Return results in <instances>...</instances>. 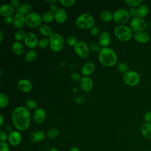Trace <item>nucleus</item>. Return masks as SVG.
Listing matches in <instances>:
<instances>
[{
    "mask_svg": "<svg viewBox=\"0 0 151 151\" xmlns=\"http://www.w3.org/2000/svg\"><path fill=\"white\" fill-rule=\"evenodd\" d=\"M32 9V6L30 4L27 3H24L19 5V6L16 9V13L20 14L22 15H27L29 13H30L31 10Z\"/></svg>",
    "mask_w": 151,
    "mask_h": 151,
    "instance_id": "obj_25",
    "label": "nucleus"
},
{
    "mask_svg": "<svg viewBox=\"0 0 151 151\" xmlns=\"http://www.w3.org/2000/svg\"><path fill=\"white\" fill-rule=\"evenodd\" d=\"M50 48L55 52L60 51L64 45V39L63 37L58 33H53L49 37Z\"/></svg>",
    "mask_w": 151,
    "mask_h": 151,
    "instance_id": "obj_5",
    "label": "nucleus"
},
{
    "mask_svg": "<svg viewBox=\"0 0 151 151\" xmlns=\"http://www.w3.org/2000/svg\"><path fill=\"white\" fill-rule=\"evenodd\" d=\"M76 54L79 57L85 58L90 54V49L87 44L83 41H78L74 47Z\"/></svg>",
    "mask_w": 151,
    "mask_h": 151,
    "instance_id": "obj_10",
    "label": "nucleus"
},
{
    "mask_svg": "<svg viewBox=\"0 0 151 151\" xmlns=\"http://www.w3.org/2000/svg\"><path fill=\"white\" fill-rule=\"evenodd\" d=\"M9 99L7 95L3 92L0 93V107L4 108L8 105Z\"/></svg>",
    "mask_w": 151,
    "mask_h": 151,
    "instance_id": "obj_31",
    "label": "nucleus"
},
{
    "mask_svg": "<svg viewBox=\"0 0 151 151\" xmlns=\"http://www.w3.org/2000/svg\"><path fill=\"white\" fill-rule=\"evenodd\" d=\"M6 140H8V136H7L6 133L3 130H1V132H0L1 142H5V141Z\"/></svg>",
    "mask_w": 151,
    "mask_h": 151,
    "instance_id": "obj_44",
    "label": "nucleus"
},
{
    "mask_svg": "<svg viewBox=\"0 0 151 151\" xmlns=\"http://www.w3.org/2000/svg\"><path fill=\"white\" fill-rule=\"evenodd\" d=\"M21 140L22 136L18 131H12L8 136V142L12 146H17L19 145L21 142Z\"/></svg>",
    "mask_w": 151,
    "mask_h": 151,
    "instance_id": "obj_13",
    "label": "nucleus"
},
{
    "mask_svg": "<svg viewBox=\"0 0 151 151\" xmlns=\"http://www.w3.org/2000/svg\"><path fill=\"white\" fill-rule=\"evenodd\" d=\"M50 11H52V12H55L57 11V9H58V8L57 6L54 4L51 5L50 6Z\"/></svg>",
    "mask_w": 151,
    "mask_h": 151,
    "instance_id": "obj_49",
    "label": "nucleus"
},
{
    "mask_svg": "<svg viewBox=\"0 0 151 151\" xmlns=\"http://www.w3.org/2000/svg\"><path fill=\"white\" fill-rule=\"evenodd\" d=\"M46 118L45 111L40 107H38L35 109L33 113V119L34 122L38 124L42 123Z\"/></svg>",
    "mask_w": 151,
    "mask_h": 151,
    "instance_id": "obj_16",
    "label": "nucleus"
},
{
    "mask_svg": "<svg viewBox=\"0 0 151 151\" xmlns=\"http://www.w3.org/2000/svg\"><path fill=\"white\" fill-rule=\"evenodd\" d=\"M67 44L70 45V46H72V47H74L75 45L77 44V39L74 36H70L68 37L67 40Z\"/></svg>",
    "mask_w": 151,
    "mask_h": 151,
    "instance_id": "obj_40",
    "label": "nucleus"
},
{
    "mask_svg": "<svg viewBox=\"0 0 151 151\" xmlns=\"http://www.w3.org/2000/svg\"><path fill=\"white\" fill-rule=\"evenodd\" d=\"M45 138V133L42 130H37L32 132L29 136V140L32 143H37L43 140Z\"/></svg>",
    "mask_w": 151,
    "mask_h": 151,
    "instance_id": "obj_19",
    "label": "nucleus"
},
{
    "mask_svg": "<svg viewBox=\"0 0 151 151\" xmlns=\"http://www.w3.org/2000/svg\"><path fill=\"white\" fill-rule=\"evenodd\" d=\"M0 120H1L0 121V126H2L4 124V121H5L4 119V117H3L2 114H0Z\"/></svg>",
    "mask_w": 151,
    "mask_h": 151,
    "instance_id": "obj_51",
    "label": "nucleus"
},
{
    "mask_svg": "<svg viewBox=\"0 0 151 151\" xmlns=\"http://www.w3.org/2000/svg\"><path fill=\"white\" fill-rule=\"evenodd\" d=\"M46 4H49V5H52V4H54L56 2H57V0H45L44 1Z\"/></svg>",
    "mask_w": 151,
    "mask_h": 151,
    "instance_id": "obj_50",
    "label": "nucleus"
},
{
    "mask_svg": "<svg viewBox=\"0 0 151 151\" xmlns=\"http://www.w3.org/2000/svg\"><path fill=\"white\" fill-rule=\"evenodd\" d=\"M81 88L83 91L86 93L90 92L93 88V82L91 78L89 77H82L81 81H80Z\"/></svg>",
    "mask_w": 151,
    "mask_h": 151,
    "instance_id": "obj_15",
    "label": "nucleus"
},
{
    "mask_svg": "<svg viewBox=\"0 0 151 151\" xmlns=\"http://www.w3.org/2000/svg\"><path fill=\"white\" fill-rule=\"evenodd\" d=\"M59 2L63 6L67 8L73 6L76 3L75 0H60Z\"/></svg>",
    "mask_w": 151,
    "mask_h": 151,
    "instance_id": "obj_38",
    "label": "nucleus"
},
{
    "mask_svg": "<svg viewBox=\"0 0 151 151\" xmlns=\"http://www.w3.org/2000/svg\"><path fill=\"white\" fill-rule=\"evenodd\" d=\"M144 119L145 122L151 123V111H146L144 114Z\"/></svg>",
    "mask_w": 151,
    "mask_h": 151,
    "instance_id": "obj_46",
    "label": "nucleus"
},
{
    "mask_svg": "<svg viewBox=\"0 0 151 151\" xmlns=\"http://www.w3.org/2000/svg\"><path fill=\"white\" fill-rule=\"evenodd\" d=\"M38 38L37 35L32 32H28L26 34L25 38L24 39V43L25 45L31 49H34L38 45Z\"/></svg>",
    "mask_w": 151,
    "mask_h": 151,
    "instance_id": "obj_11",
    "label": "nucleus"
},
{
    "mask_svg": "<svg viewBox=\"0 0 151 151\" xmlns=\"http://www.w3.org/2000/svg\"><path fill=\"white\" fill-rule=\"evenodd\" d=\"M14 12V8L10 4H4L0 6V15L2 17H6L12 16Z\"/></svg>",
    "mask_w": 151,
    "mask_h": 151,
    "instance_id": "obj_20",
    "label": "nucleus"
},
{
    "mask_svg": "<svg viewBox=\"0 0 151 151\" xmlns=\"http://www.w3.org/2000/svg\"><path fill=\"white\" fill-rule=\"evenodd\" d=\"M0 73H1V75H2V73H3V70L2 69L0 70Z\"/></svg>",
    "mask_w": 151,
    "mask_h": 151,
    "instance_id": "obj_55",
    "label": "nucleus"
},
{
    "mask_svg": "<svg viewBox=\"0 0 151 151\" xmlns=\"http://www.w3.org/2000/svg\"><path fill=\"white\" fill-rule=\"evenodd\" d=\"M11 5L15 8H18L20 5V2L18 0H12L10 2Z\"/></svg>",
    "mask_w": 151,
    "mask_h": 151,
    "instance_id": "obj_48",
    "label": "nucleus"
},
{
    "mask_svg": "<svg viewBox=\"0 0 151 151\" xmlns=\"http://www.w3.org/2000/svg\"><path fill=\"white\" fill-rule=\"evenodd\" d=\"M129 13L130 17L133 18H135L137 17V8H130L129 9Z\"/></svg>",
    "mask_w": 151,
    "mask_h": 151,
    "instance_id": "obj_45",
    "label": "nucleus"
},
{
    "mask_svg": "<svg viewBox=\"0 0 151 151\" xmlns=\"http://www.w3.org/2000/svg\"><path fill=\"white\" fill-rule=\"evenodd\" d=\"M4 21V22H5L6 25H9V24H12V22H13V17H12V16H9V17H5Z\"/></svg>",
    "mask_w": 151,
    "mask_h": 151,
    "instance_id": "obj_47",
    "label": "nucleus"
},
{
    "mask_svg": "<svg viewBox=\"0 0 151 151\" xmlns=\"http://www.w3.org/2000/svg\"><path fill=\"white\" fill-rule=\"evenodd\" d=\"M69 151H80V149H78L77 147H74L71 148Z\"/></svg>",
    "mask_w": 151,
    "mask_h": 151,
    "instance_id": "obj_53",
    "label": "nucleus"
},
{
    "mask_svg": "<svg viewBox=\"0 0 151 151\" xmlns=\"http://www.w3.org/2000/svg\"><path fill=\"white\" fill-rule=\"evenodd\" d=\"M150 28H151V21H150Z\"/></svg>",
    "mask_w": 151,
    "mask_h": 151,
    "instance_id": "obj_56",
    "label": "nucleus"
},
{
    "mask_svg": "<svg viewBox=\"0 0 151 151\" xmlns=\"http://www.w3.org/2000/svg\"><path fill=\"white\" fill-rule=\"evenodd\" d=\"M140 132L146 139H151V123H143L140 126Z\"/></svg>",
    "mask_w": 151,
    "mask_h": 151,
    "instance_id": "obj_23",
    "label": "nucleus"
},
{
    "mask_svg": "<svg viewBox=\"0 0 151 151\" xmlns=\"http://www.w3.org/2000/svg\"><path fill=\"white\" fill-rule=\"evenodd\" d=\"M42 16L36 12H31L25 15V24L27 27L34 28L41 25Z\"/></svg>",
    "mask_w": 151,
    "mask_h": 151,
    "instance_id": "obj_6",
    "label": "nucleus"
},
{
    "mask_svg": "<svg viewBox=\"0 0 151 151\" xmlns=\"http://www.w3.org/2000/svg\"><path fill=\"white\" fill-rule=\"evenodd\" d=\"M4 39V34L2 31H0V42L1 43Z\"/></svg>",
    "mask_w": 151,
    "mask_h": 151,
    "instance_id": "obj_52",
    "label": "nucleus"
},
{
    "mask_svg": "<svg viewBox=\"0 0 151 151\" xmlns=\"http://www.w3.org/2000/svg\"><path fill=\"white\" fill-rule=\"evenodd\" d=\"M0 151H9V145L6 142L0 143Z\"/></svg>",
    "mask_w": 151,
    "mask_h": 151,
    "instance_id": "obj_43",
    "label": "nucleus"
},
{
    "mask_svg": "<svg viewBox=\"0 0 151 151\" xmlns=\"http://www.w3.org/2000/svg\"><path fill=\"white\" fill-rule=\"evenodd\" d=\"M12 121L14 127L19 130L24 131L28 129L31 123V114L26 107L18 106L12 113Z\"/></svg>",
    "mask_w": 151,
    "mask_h": 151,
    "instance_id": "obj_1",
    "label": "nucleus"
},
{
    "mask_svg": "<svg viewBox=\"0 0 151 151\" xmlns=\"http://www.w3.org/2000/svg\"><path fill=\"white\" fill-rule=\"evenodd\" d=\"M111 41V35L110 33L107 31H103L100 34L98 42L101 45V47L105 48L110 44Z\"/></svg>",
    "mask_w": 151,
    "mask_h": 151,
    "instance_id": "obj_17",
    "label": "nucleus"
},
{
    "mask_svg": "<svg viewBox=\"0 0 151 151\" xmlns=\"http://www.w3.org/2000/svg\"><path fill=\"white\" fill-rule=\"evenodd\" d=\"M145 151H148V150H145Z\"/></svg>",
    "mask_w": 151,
    "mask_h": 151,
    "instance_id": "obj_57",
    "label": "nucleus"
},
{
    "mask_svg": "<svg viewBox=\"0 0 151 151\" xmlns=\"http://www.w3.org/2000/svg\"><path fill=\"white\" fill-rule=\"evenodd\" d=\"M12 51L14 54H15L17 55H21L23 54L25 48L24 47V45L18 41L14 42L11 47Z\"/></svg>",
    "mask_w": 151,
    "mask_h": 151,
    "instance_id": "obj_24",
    "label": "nucleus"
},
{
    "mask_svg": "<svg viewBox=\"0 0 151 151\" xmlns=\"http://www.w3.org/2000/svg\"><path fill=\"white\" fill-rule=\"evenodd\" d=\"M99 60L104 66L110 67L117 61V56L115 51L109 47L102 48L99 53Z\"/></svg>",
    "mask_w": 151,
    "mask_h": 151,
    "instance_id": "obj_2",
    "label": "nucleus"
},
{
    "mask_svg": "<svg viewBox=\"0 0 151 151\" xmlns=\"http://www.w3.org/2000/svg\"><path fill=\"white\" fill-rule=\"evenodd\" d=\"M95 70V65L92 62L85 63L81 68V73L84 77H89Z\"/></svg>",
    "mask_w": 151,
    "mask_h": 151,
    "instance_id": "obj_18",
    "label": "nucleus"
},
{
    "mask_svg": "<svg viewBox=\"0 0 151 151\" xmlns=\"http://www.w3.org/2000/svg\"><path fill=\"white\" fill-rule=\"evenodd\" d=\"M67 18V14L63 8H58L55 12V21L59 24H63L65 22Z\"/></svg>",
    "mask_w": 151,
    "mask_h": 151,
    "instance_id": "obj_22",
    "label": "nucleus"
},
{
    "mask_svg": "<svg viewBox=\"0 0 151 151\" xmlns=\"http://www.w3.org/2000/svg\"><path fill=\"white\" fill-rule=\"evenodd\" d=\"M42 21L45 23H50L55 20V12L48 10L42 15Z\"/></svg>",
    "mask_w": 151,
    "mask_h": 151,
    "instance_id": "obj_27",
    "label": "nucleus"
},
{
    "mask_svg": "<svg viewBox=\"0 0 151 151\" xmlns=\"http://www.w3.org/2000/svg\"><path fill=\"white\" fill-rule=\"evenodd\" d=\"M140 75L133 70H129L123 74V79L125 84L130 87H134L140 81Z\"/></svg>",
    "mask_w": 151,
    "mask_h": 151,
    "instance_id": "obj_7",
    "label": "nucleus"
},
{
    "mask_svg": "<svg viewBox=\"0 0 151 151\" xmlns=\"http://www.w3.org/2000/svg\"><path fill=\"white\" fill-rule=\"evenodd\" d=\"M25 105H26V107L28 109H30V110H35L38 108L37 102L35 100L31 99H29L26 100Z\"/></svg>",
    "mask_w": 151,
    "mask_h": 151,
    "instance_id": "obj_33",
    "label": "nucleus"
},
{
    "mask_svg": "<svg viewBox=\"0 0 151 151\" xmlns=\"http://www.w3.org/2000/svg\"><path fill=\"white\" fill-rule=\"evenodd\" d=\"M100 18L104 22H110L113 20V14L109 11H103L100 14Z\"/></svg>",
    "mask_w": 151,
    "mask_h": 151,
    "instance_id": "obj_30",
    "label": "nucleus"
},
{
    "mask_svg": "<svg viewBox=\"0 0 151 151\" xmlns=\"http://www.w3.org/2000/svg\"><path fill=\"white\" fill-rule=\"evenodd\" d=\"M130 17L129 11L124 8L117 9L113 14V20L120 25L127 22Z\"/></svg>",
    "mask_w": 151,
    "mask_h": 151,
    "instance_id": "obj_8",
    "label": "nucleus"
},
{
    "mask_svg": "<svg viewBox=\"0 0 151 151\" xmlns=\"http://www.w3.org/2000/svg\"><path fill=\"white\" fill-rule=\"evenodd\" d=\"M59 134V131L57 129H51L47 133V137L48 139H52L57 137Z\"/></svg>",
    "mask_w": 151,
    "mask_h": 151,
    "instance_id": "obj_35",
    "label": "nucleus"
},
{
    "mask_svg": "<svg viewBox=\"0 0 151 151\" xmlns=\"http://www.w3.org/2000/svg\"><path fill=\"white\" fill-rule=\"evenodd\" d=\"M90 48L94 52H100L101 50V47L99 42H91L90 45Z\"/></svg>",
    "mask_w": 151,
    "mask_h": 151,
    "instance_id": "obj_37",
    "label": "nucleus"
},
{
    "mask_svg": "<svg viewBox=\"0 0 151 151\" xmlns=\"http://www.w3.org/2000/svg\"><path fill=\"white\" fill-rule=\"evenodd\" d=\"M37 57V51L34 49H31L25 54L24 59L27 63H31L36 59Z\"/></svg>",
    "mask_w": 151,
    "mask_h": 151,
    "instance_id": "obj_28",
    "label": "nucleus"
},
{
    "mask_svg": "<svg viewBox=\"0 0 151 151\" xmlns=\"http://www.w3.org/2000/svg\"><path fill=\"white\" fill-rule=\"evenodd\" d=\"M71 78L73 81L76 82H80L82 78L80 74L78 73H73L71 75Z\"/></svg>",
    "mask_w": 151,
    "mask_h": 151,
    "instance_id": "obj_41",
    "label": "nucleus"
},
{
    "mask_svg": "<svg viewBox=\"0 0 151 151\" xmlns=\"http://www.w3.org/2000/svg\"><path fill=\"white\" fill-rule=\"evenodd\" d=\"M17 88L19 91L24 93H27L31 91L32 85L31 81L28 79L22 78L18 81Z\"/></svg>",
    "mask_w": 151,
    "mask_h": 151,
    "instance_id": "obj_12",
    "label": "nucleus"
},
{
    "mask_svg": "<svg viewBox=\"0 0 151 151\" xmlns=\"http://www.w3.org/2000/svg\"><path fill=\"white\" fill-rule=\"evenodd\" d=\"M49 151H58V150L56 148H51Z\"/></svg>",
    "mask_w": 151,
    "mask_h": 151,
    "instance_id": "obj_54",
    "label": "nucleus"
},
{
    "mask_svg": "<svg viewBox=\"0 0 151 151\" xmlns=\"http://www.w3.org/2000/svg\"><path fill=\"white\" fill-rule=\"evenodd\" d=\"M125 4L130 8L139 7L142 3V0H125Z\"/></svg>",
    "mask_w": 151,
    "mask_h": 151,
    "instance_id": "obj_34",
    "label": "nucleus"
},
{
    "mask_svg": "<svg viewBox=\"0 0 151 151\" xmlns=\"http://www.w3.org/2000/svg\"><path fill=\"white\" fill-rule=\"evenodd\" d=\"M26 34L27 33H25V32L24 29H18L15 32V33L14 34V39L16 41L20 42L21 40H22L25 38Z\"/></svg>",
    "mask_w": 151,
    "mask_h": 151,
    "instance_id": "obj_32",
    "label": "nucleus"
},
{
    "mask_svg": "<svg viewBox=\"0 0 151 151\" xmlns=\"http://www.w3.org/2000/svg\"><path fill=\"white\" fill-rule=\"evenodd\" d=\"M40 33L44 37H50L53 34L52 29L47 24H41L39 27Z\"/></svg>",
    "mask_w": 151,
    "mask_h": 151,
    "instance_id": "obj_26",
    "label": "nucleus"
},
{
    "mask_svg": "<svg viewBox=\"0 0 151 151\" xmlns=\"http://www.w3.org/2000/svg\"><path fill=\"white\" fill-rule=\"evenodd\" d=\"M130 27L132 31L137 32L145 31L147 28V24L143 18L136 17L130 21Z\"/></svg>",
    "mask_w": 151,
    "mask_h": 151,
    "instance_id": "obj_9",
    "label": "nucleus"
},
{
    "mask_svg": "<svg viewBox=\"0 0 151 151\" xmlns=\"http://www.w3.org/2000/svg\"><path fill=\"white\" fill-rule=\"evenodd\" d=\"M119 71L123 73H126L128 71V65L124 62H120L117 66Z\"/></svg>",
    "mask_w": 151,
    "mask_h": 151,
    "instance_id": "obj_39",
    "label": "nucleus"
},
{
    "mask_svg": "<svg viewBox=\"0 0 151 151\" xmlns=\"http://www.w3.org/2000/svg\"><path fill=\"white\" fill-rule=\"evenodd\" d=\"M94 19L88 13L80 14L76 20V25L81 29H90L94 26Z\"/></svg>",
    "mask_w": 151,
    "mask_h": 151,
    "instance_id": "obj_4",
    "label": "nucleus"
},
{
    "mask_svg": "<svg viewBox=\"0 0 151 151\" xmlns=\"http://www.w3.org/2000/svg\"><path fill=\"white\" fill-rule=\"evenodd\" d=\"M12 25L16 29H21L24 28L25 24V16L24 15L16 13L13 16Z\"/></svg>",
    "mask_w": 151,
    "mask_h": 151,
    "instance_id": "obj_14",
    "label": "nucleus"
},
{
    "mask_svg": "<svg viewBox=\"0 0 151 151\" xmlns=\"http://www.w3.org/2000/svg\"><path fill=\"white\" fill-rule=\"evenodd\" d=\"M149 12V8L146 5H140L137 8V17L143 18L146 17Z\"/></svg>",
    "mask_w": 151,
    "mask_h": 151,
    "instance_id": "obj_29",
    "label": "nucleus"
},
{
    "mask_svg": "<svg viewBox=\"0 0 151 151\" xmlns=\"http://www.w3.org/2000/svg\"><path fill=\"white\" fill-rule=\"evenodd\" d=\"M90 34L93 36H97L99 34V29L97 26H93L90 29Z\"/></svg>",
    "mask_w": 151,
    "mask_h": 151,
    "instance_id": "obj_42",
    "label": "nucleus"
},
{
    "mask_svg": "<svg viewBox=\"0 0 151 151\" xmlns=\"http://www.w3.org/2000/svg\"><path fill=\"white\" fill-rule=\"evenodd\" d=\"M48 45H50L49 39L47 38H42L39 40L38 42V47L40 48H46Z\"/></svg>",
    "mask_w": 151,
    "mask_h": 151,
    "instance_id": "obj_36",
    "label": "nucleus"
},
{
    "mask_svg": "<svg viewBox=\"0 0 151 151\" xmlns=\"http://www.w3.org/2000/svg\"><path fill=\"white\" fill-rule=\"evenodd\" d=\"M133 38L137 42L145 44L149 41L150 39V36L146 31H140L134 32L133 35Z\"/></svg>",
    "mask_w": 151,
    "mask_h": 151,
    "instance_id": "obj_21",
    "label": "nucleus"
},
{
    "mask_svg": "<svg viewBox=\"0 0 151 151\" xmlns=\"http://www.w3.org/2000/svg\"><path fill=\"white\" fill-rule=\"evenodd\" d=\"M116 37L121 41H127L133 36V31L130 28L124 25H118L114 29Z\"/></svg>",
    "mask_w": 151,
    "mask_h": 151,
    "instance_id": "obj_3",
    "label": "nucleus"
}]
</instances>
